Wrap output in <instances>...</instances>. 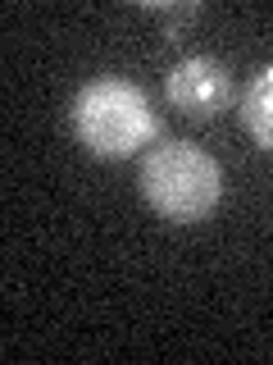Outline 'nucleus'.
I'll list each match as a JSON object with an SVG mask.
<instances>
[{
	"mask_svg": "<svg viewBox=\"0 0 273 365\" xmlns=\"http://www.w3.org/2000/svg\"><path fill=\"white\" fill-rule=\"evenodd\" d=\"M237 114H242V128L250 133V142H255L259 151H273V64L259 68L246 83Z\"/></svg>",
	"mask_w": 273,
	"mask_h": 365,
	"instance_id": "nucleus-4",
	"label": "nucleus"
},
{
	"mask_svg": "<svg viewBox=\"0 0 273 365\" xmlns=\"http://www.w3.org/2000/svg\"><path fill=\"white\" fill-rule=\"evenodd\" d=\"M141 197L168 224H200L223 197V169L196 142H159L141 160Z\"/></svg>",
	"mask_w": 273,
	"mask_h": 365,
	"instance_id": "nucleus-1",
	"label": "nucleus"
},
{
	"mask_svg": "<svg viewBox=\"0 0 273 365\" xmlns=\"http://www.w3.org/2000/svg\"><path fill=\"white\" fill-rule=\"evenodd\" d=\"M164 91H168V106L182 110L187 119H219L237 96L228 64L214 60V55H191V60L173 64Z\"/></svg>",
	"mask_w": 273,
	"mask_h": 365,
	"instance_id": "nucleus-3",
	"label": "nucleus"
},
{
	"mask_svg": "<svg viewBox=\"0 0 273 365\" xmlns=\"http://www.w3.org/2000/svg\"><path fill=\"white\" fill-rule=\"evenodd\" d=\"M73 133L91 155L128 160V155L141 151L146 142H155L159 123H155L151 96L136 83L96 78V83H87L73 101Z\"/></svg>",
	"mask_w": 273,
	"mask_h": 365,
	"instance_id": "nucleus-2",
	"label": "nucleus"
}]
</instances>
